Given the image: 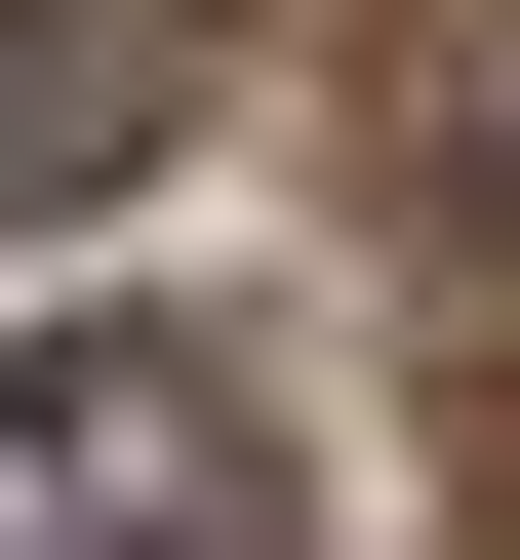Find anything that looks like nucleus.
<instances>
[{"instance_id":"nucleus-1","label":"nucleus","mask_w":520,"mask_h":560,"mask_svg":"<svg viewBox=\"0 0 520 560\" xmlns=\"http://www.w3.org/2000/svg\"><path fill=\"white\" fill-rule=\"evenodd\" d=\"M41 521L241 560V361H200V320H81V361H41Z\"/></svg>"},{"instance_id":"nucleus-2","label":"nucleus","mask_w":520,"mask_h":560,"mask_svg":"<svg viewBox=\"0 0 520 560\" xmlns=\"http://www.w3.org/2000/svg\"><path fill=\"white\" fill-rule=\"evenodd\" d=\"M120 120H161V0H0V200H81Z\"/></svg>"}]
</instances>
